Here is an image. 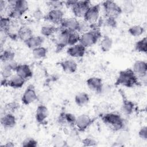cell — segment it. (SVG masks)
<instances>
[{"label": "cell", "mask_w": 147, "mask_h": 147, "mask_svg": "<svg viewBox=\"0 0 147 147\" xmlns=\"http://www.w3.org/2000/svg\"><path fill=\"white\" fill-rule=\"evenodd\" d=\"M130 139L129 133L126 131L121 132L117 137L115 142H114V146H122L124 144L127 142Z\"/></svg>", "instance_id": "cell-30"}, {"label": "cell", "mask_w": 147, "mask_h": 147, "mask_svg": "<svg viewBox=\"0 0 147 147\" xmlns=\"http://www.w3.org/2000/svg\"><path fill=\"white\" fill-rule=\"evenodd\" d=\"M105 24L106 26L111 28H115L117 26V21L116 18L113 17H106L105 21Z\"/></svg>", "instance_id": "cell-41"}, {"label": "cell", "mask_w": 147, "mask_h": 147, "mask_svg": "<svg viewBox=\"0 0 147 147\" xmlns=\"http://www.w3.org/2000/svg\"><path fill=\"white\" fill-rule=\"evenodd\" d=\"M122 96V104L121 106L122 111L126 115H130L134 110V104L131 100H129L126 96L125 95L124 92L120 90L119 91Z\"/></svg>", "instance_id": "cell-17"}, {"label": "cell", "mask_w": 147, "mask_h": 147, "mask_svg": "<svg viewBox=\"0 0 147 147\" xmlns=\"http://www.w3.org/2000/svg\"><path fill=\"white\" fill-rule=\"evenodd\" d=\"M122 12L126 14H130L134 11V5L131 1H126L123 4V7H121Z\"/></svg>", "instance_id": "cell-36"}, {"label": "cell", "mask_w": 147, "mask_h": 147, "mask_svg": "<svg viewBox=\"0 0 147 147\" xmlns=\"http://www.w3.org/2000/svg\"><path fill=\"white\" fill-rule=\"evenodd\" d=\"M50 10L61 9L64 4V1H49L46 2Z\"/></svg>", "instance_id": "cell-35"}, {"label": "cell", "mask_w": 147, "mask_h": 147, "mask_svg": "<svg viewBox=\"0 0 147 147\" xmlns=\"http://www.w3.org/2000/svg\"><path fill=\"white\" fill-rule=\"evenodd\" d=\"M138 136L143 140H147V127L146 126H143L140 128L138 133Z\"/></svg>", "instance_id": "cell-42"}, {"label": "cell", "mask_w": 147, "mask_h": 147, "mask_svg": "<svg viewBox=\"0 0 147 147\" xmlns=\"http://www.w3.org/2000/svg\"><path fill=\"white\" fill-rule=\"evenodd\" d=\"M64 141L60 136H55L53 138V143L55 144V146H64Z\"/></svg>", "instance_id": "cell-44"}, {"label": "cell", "mask_w": 147, "mask_h": 147, "mask_svg": "<svg viewBox=\"0 0 147 147\" xmlns=\"http://www.w3.org/2000/svg\"><path fill=\"white\" fill-rule=\"evenodd\" d=\"M20 107V105L16 102H12L7 103L5 106V108L6 110H9L10 112H14Z\"/></svg>", "instance_id": "cell-40"}, {"label": "cell", "mask_w": 147, "mask_h": 147, "mask_svg": "<svg viewBox=\"0 0 147 147\" xmlns=\"http://www.w3.org/2000/svg\"><path fill=\"white\" fill-rule=\"evenodd\" d=\"M132 69L138 78L146 79L147 63L146 61L140 60L136 61L133 64Z\"/></svg>", "instance_id": "cell-13"}, {"label": "cell", "mask_w": 147, "mask_h": 147, "mask_svg": "<svg viewBox=\"0 0 147 147\" xmlns=\"http://www.w3.org/2000/svg\"><path fill=\"white\" fill-rule=\"evenodd\" d=\"M59 33L56 42V52H61L64 47L68 45V37L70 32L65 29H61L59 28Z\"/></svg>", "instance_id": "cell-12"}, {"label": "cell", "mask_w": 147, "mask_h": 147, "mask_svg": "<svg viewBox=\"0 0 147 147\" xmlns=\"http://www.w3.org/2000/svg\"><path fill=\"white\" fill-rule=\"evenodd\" d=\"M78 1L75 0H68L66 1H64V5L67 8H71L72 6H74Z\"/></svg>", "instance_id": "cell-45"}, {"label": "cell", "mask_w": 147, "mask_h": 147, "mask_svg": "<svg viewBox=\"0 0 147 147\" xmlns=\"http://www.w3.org/2000/svg\"><path fill=\"white\" fill-rule=\"evenodd\" d=\"M44 38L43 36L33 35L24 43L28 48L31 49H33L36 48L41 47L42 43L44 42Z\"/></svg>", "instance_id": "cell-23"}, {"label": "cell", "mask_w": 147, "mask_h": 147, "mask_svg": "<svg viewBox=\"0 0 147 147\" xmlns=\"http://www.w3.org/2000/svg\"><path fill=\"white\" fill-rule=\"evenodd\" d=\"M86 48L80 44H76L74 45L70 46L67 50V53L72 57H82L86 52Z\"/></svg>", "instance_id": "cell-16"}, {"label": "cell", "mask_w": 147, "mask_h": 147, "mask_svg": "<svg viewBox=\"0 0 147 147\" xmlns=\"http://www.w3.org/2000/svg\"><path fill=\"white\" fill-rule=\"evenodd\" d=\"M100 10V4L91 5L88 8L85 15L83 17L84 21L90 24H93L96 23L99 17Z\"/></svg>", "instance_id": "cell-6"}, {"label": "cell", "mask_w": 147, "mask_h": 147, "mask_svg": "<svg viewBox=\"0 0 147 147\" xmlns=\"http://www.w3.org/2000/svg\"><path fill=\"white\" fill-rule=\"evenodd\" d=\"M59 31V27H56L52 25H47L41 27L40 32L44 37H49L56 32Z\"/></svg>", "instance_id": "cell-26"}, {"label": "cell", "mask_w": 147, "mask_h": 147, "mask_svg": "<svg viewBox=\"0 0 147 147\" xmlns=\"http://www.w3.org/2000/svg\"><path fill=\"white\" fill-rule=\"evenodd\" d=\"M44 16V15H43L42 11L40 9H36L33 13V17L37 21H39L41 19H43Z\"/></svg>", "instance_id": "cell-43"}, {"label": "cell", "mask_w": 147, "mask_h": 147, "mask_svg": "<svg viewBox=\"0 0 147 147\" xmlns=\"http://www.w3.org/2000/svg\"><path fill=\"white\" fill-rule=\"evenodd\" d=\"M37 98L34 86L33 84H29L22 96L21 101L24 105H28L36 100Z\"/></svg>", "instance_id": "cell-11"}, {"label": "cell", "mask_w": 147, "mask_h": 147, "mask_svg": "<svg viewBox=\"0 0 147 147\" xmlns=\"http://www.w3.org/2000/svg\"><path fill=\"white\" fill-rule=\"evenodd\" d=\"M22 146L24 147H36L37 141L33 138H26L22 142Z\"/></svg>", "instance_id": "cell-38"}, {"label": "cell", "mask_w": 147, "mask_h": 147, "mask_svg": "<svg viewBox=\"0 0 147 147\" xmlns=\"http://www.w3.org/2000/svg\"><path fill=\"white\" fill-rule=\"evenodd\" d=\"M11 25V20L9 17H3L2 15L0 18V30L1 32L6 34Z\"/></svg>", "instance_id": "cell-29"}, {"label": "cell", "mask_w": 147, "mask_h": 147, "mask_svg": "<svg viewBox=\"0 0 147 147\" xmlns=\"http://www.w3.org/2000/svg\"><path fill=\"white\" fill-rule=\"evenodd\" d=\"M1 147H13V146H14V144L13 142L9 141V142H7L5 144L1 145Z\"/></svg>", "instance_id": "cell-47"}, {"label": "cell", "mask_w": 147, "mask_h": 147, "mask_svg": "<svg viewBox=\"0 0 147 147\" xmlns=\"http://www.w3.org/2000/svg\"><path fill=\"white\" fill-rule=\"evenodd\" d=\"M82 143L83 146H94L97 145V142L94 139L92 138H89V137H87L83 139L82 141Z\"/></svg>", "instance_id": "cell-39"}, {"label": "cell", "mask_w": 147, "mask_h": 147, "mask_svg": "<svg viewBox=\"0 0 147 147\" xmlns=\"http://www.w3.org/2000/svg\"><path fill=\"white\" fill-rule=\"evenodd\" d=\"M100 49L102 52H107L110 50L113 45V40L109 36L105 35L103 37L102 40H101L100 44Z\"/></svg>", "instance_id": "cell-28"}, {"label": "cell", "mask_w": 147, "mask_h": 147, "mask_svg": "<svg viewBox=\"0 0 147 147\" xmlns=\"http://www.w3.org/2000/svg\"><path fill=\"white\" fill-rule=\"evenodd\" d=\"M95 121L87 114H81L76 117L75 126L79 131H84Z\"/></svg>", "instance_id": "cell-9"}, {"label": "cell", "mask_w": 147, "mask_h": 147, "mask_svg": "<svg viewBox=\"0 0 147 147\" xmlns=\"http://www.w3.org/2000/svg\"><path fill=\"white\" fill-rule=\"evenodd\" d=\"M90 100V97L87 93L82 92L77 94L75 96V102L76 104L80 107L86 105Z\"/></svg>", "instance_id": "cell-25"}, {"label": "cell", "mask_w": 147, "mask_h": 147, "mask_svg": "<svg viewBox=\"0 0 147 147\" xmlns=\"http://www.w3.org/2000/svg\"><path fill=\"white\" fill-rule=\"evenodd\" d=\"M64 13L61 9H52L44 16V20L55 25H60L64 20Z\"/></svg>", "instance_id": "cell-7"}, {"label": "cell", "mask_w": 147, "mask_h": 147, "mask_svg": "<svg viewBox=\"0 0 147 147\" xmlns=\"http://www.w3.org/2000/svg\"><path fill=\"white\" fill-rule=\"evenodd\" d=\"M80 36L78 32H70L68 37V45L72 46L79 42Z\"/></svg>", "instance_id": "cell-34"}, {"label": "cell", "mask_w": 147, "mask_h": 147, "mask_svg": "<svg viewBox=\"0 0 147 147\" xmlns=\"http://www.w3.org/2000/svg\"><path fill=\"white\" fill-rule=\"evenodd\" d=\"M65 119L66 125L69 126H74V125H75L76 117L74 114L70 113H65Z\"/></svg>", "instance_id": "cell-37"}, {"label": "cell", "mask_w": 147, "mask_h": 147, "mask_svg": "<svg viewBox=\"0 0 147 147\" xmlns=\"http://www.w3.org/2000/svg\"><path fill=\"white\" fill-rule=\"evenodd\" d=\"M25 82V79L16 74L9 79V86L15 89L20 88L24 86Z\"/></svg>", "instance_id": "cell-24"}, {"label": "cell", "mask_w": 147, "mask_h": 147, "mask_svg": "<svg viewBox=\"0 0 147 147\" xmlns=\"http://www.w3.org/2000/svg\"><path fill=\"white\" fill-rule=\"evenodd\" d=\"M80 23L76 18H69L63 20L60 25L59 28L61 29H65L69 32H79Z\"/></svg>", "instance_id": "cell-10"}, {"label": "cell", "mask_w": 147, "mask_h": 147, "mask_svg": "<svg viewBox=\"0 0 147 147\" xmlns=\"http://www.w3.org/2000/svg\"><path fill=\"white\" fill-rule=\"evenodd\" d=\"M90 30L84 32L81 36L79 40V44H82L85 48L90 47L96 43L98 40L102 37L100 29V25L96 24V22L91 24Z\"/></svg>", "instance_id": "cell-1"}, {"label": "cell", "mask_w": 147, "mask_h": 147, "mask_svg": "<svg viewBox=\"0 0 147 147\" xmlns=\"http://www.w3.org/2000/svg\"><path fill=\"white\" fill-rule=\"evenodd\" d=\"M140 84L138 78L132 69L127 68L119 71L114 84L123 86L127 88H132Z\"/></svg>", "instance_id": "cell-2"}, {"label": "cell", "mask_w": 147, "mask_h": 147, "mask_svg": "<svg viewBox=\"0 0 147 147\" xmlns=\"http://www.w3.org/2000/svg\"><path fill=\"white\" fill-rule=\"evenodd\" d=\"M134 50L138 52H147V37H144L142 39L137 41L134 44Z\"/></svg>", "instance_id": "cell-31"}, {"label": "cell", "mask_w": 147, "mask_h": 147, "mask_svg": "<svg viewBox=\"0 0 147 147\" xmlns=\"http://www.w3.org/2000/svg\"><path fill=\"white\" fill-rule=\"evenodd\" d=\"M15 72L17 75L25 80L30 78L33 76V72L30 66L25 64H18Z\"/></svg>", "instance_id": "cell-19"}, {"label": "cell", "mask_w": 147, "mask_h": 147, "mask_svg": "<svg viewBox=\"0 0 147 147\" xmlns=\"http://www.w3.org/2000/svg\"><path fill=\"white\" fill-rule=\"evenodd\" d=\"M57 64L61 67L64 72L67 73H74L78 68L76 62L72 59H68L59 62Z\"/></svg>", "instance_id": "cell-20"}, {"label": "cell", "mask_w": 147, "mask_h": 147, "mask_svg": "<svg viewBox=\"0 0 147 147\" xmlns=\"http://www.w3.org/2000/svg\"><path fill=\"white\" fill-rule=\"evenodd\" d=\"M49 114L48 108L44 105H40L37 106L35 117L36 121L39 123H43L47 118Z\"/></svg>", "instance_id": "cell-21"}, {"label": "cell", "mask_w": 147, "mask_h": 147, "mask_svg": "<svg viewBox=\"0 0 147 147\" xmlns=\"http://www.w3.org/2000/svg\"><path fill=\"white\" fill-rule=\"evenodd\" d=\"M100 118L103 122L108 125L114 131H119L125 127L124 119L118 113H106L102 114Z\"/></svg>", "instance_id": "cell-4"}, {"label": "cell", "mask_w": 147, "mask_h": 147, "mask_svg": "<svg viewBox=\"0 0 147 147\" xmlns=\"http://www.w3.org/2000/svg\"><path fill=\"white\" fill-rule=\"evenodd\" d=\"M18 64L14 60L3 63L1 69V76L2 78L8 79L10 78L12 75V72L16 71V69Z\"/></svg>", "instance_id": "cell-15"}, {"label": "cell", "mask_w": 147, "mask_h": 147, "mask_svg": "<svg viewBox=\"0 0 147 147\" xmlns=\"http://www.w3.org/2000/svg\"><path fill=\"white\" fill-rule=\"evenodd\" d=\"M7 3L9 9L7 17L11 19L20 18L29 8L28 3L25 0H11Z\"/></svg>", "instance_id": "cell-3"}, {"label": "cell", "mask_w": 147, "mask_h": 147, "mask_svg": "<svg viewBox=\"0 0 147 147\" xmlns=\"http://www.w3.org/2000/svg\"><path fill=\"white\" fill-rule=\"evenodd\" d=\"M86 84L89 89L96 93H101L103 90V84L101 78L92 76L86 80Z\"/></svg>", "instance_id": "cell-14"}, {"label": "cell", "mask_w": 147, "mask_h": 147, "mask_svg": "<svg viewBox=\"0 0 147 147\" xmlns=\"http://www.w3.org/2000/svg\"><path fill=\"white\" fill-rule=\"evenodd\" d=\"M14 52L10 49H6L5 50L4 49L3 52L1 53L0 59L2 63H5L14 60Z\"/></svg>", "instance_id": "cell-27"}, {"label": "cell", "mask_w": 147, "mask_h": 147, "mask_svg": "<svg viewBox=\"0 0 147 147\" xmlns=\"http://www.w3.org/2000/svg\"><path fill=\"white\" fill-rule=\"evenodd\" d=\"M47 49L44 47H39L32 49V55L35 59H42L46 56Z\"/></svg>", "instance_id": "cell-32"}, {"label": "cell", "mask_w": 147, "mask_h": 147, "mask_svg": "<svg viewBox=\"0 0 147 147\" xmlns=\"http://www.w3.org/2000/svg\"><path fill=\"white\" fill-rule=\"evenodd\" d=\"M8 5L7 1L1 0L0 1V11L2 12L3 10H5L6 7V6Z\"/></svg>", "instance_id": "cell-46"}, {"label": "cell", "mask_w": 147, "mask_h": 147, "mask_svg": "<svg viewBox=\"0 0 147 147\" xmlns=\"http://www.w3.org/2000/svg\"><path fill=\"white\" fill-rule=\"evenodd\" d=\"M102 5L106 17L116 18L122 13L121 7L113 1L109 0L104 1L102 3Z\"/></svg>", "instance_id": "cell-5"}, {"label": "cell", "mask_w": 147, "mask_h": 147, "mask_svg": "<svg viewBox=\"0 0 147 147\" xmlns=\"http://www.w3.org/2000/svg\"><path fill=\"white\" fill-rule=\"evenodd\" d=\"M1 125L5 129L13 127L16 124V118L11 113H5L1 118Z\"/></svg>", "instance_id": "cell-18"}, {"label": "cell", "mask_w": 147, "mask_h": 147, "mask_svg": "<svg viewBox=\"0 0 147 147\" xmlns=\"http://www.w3.org/2000/svg\"><path fill=\"white\" fill-rule=\"evenodd\" d=\"M32 30L25 25L21 26L17 30L18 38L25 42L33 36Z\"/></svg>", "instance_id": "cell-22"}, {"label": "cell", "mask_w": 147, "mask_h": 147, "mask_svg": "<svg viewBox=\"0 0 147 147\" xmlns=\"http://www.w3.org/2000/svg\"><path fill=\"white\" fill-rule=\"evenodd\" d=\"M144 28L140 25H134L128 29L129 33L133 37H138L142 34L144 32Z\"/></svg>", "instance_id": "cell-33"}, {"label": "cell", "mask_w": 147, "mask_h": 147, "mask_svg": "<svg viewBox=\"0 0 147 147\" xmlns=\"http://www.w3.org/2000/svg\"><path fill=\"white\" fill-rule=\"evenodd\" d=\"M91 2L88 0L78 1L71 9L76 17H83L88 8L91 6Z\"/></svg>", "instance_id": "cell-8"}]
</instances>
